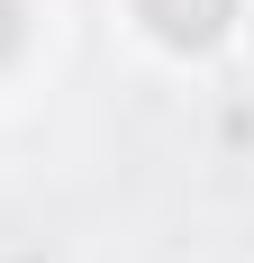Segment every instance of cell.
Masks as SVG:
<instances>
[{
	"label": "cell",
	"instance_id": "6da1fadb",
	"mask_svg": "<svg viewBox=\"0 0 254 263\" xmlns=\"http://www.w3.org/2000/svg\"><path fill=\"white\" fill-rule=\"evenodd\" d=\"M136 18H146L173 54H200V46H218L236 27V0H136Z\"/></svg>",
	"mask_w": 254,
	"mask_h": 263
},
{
	"label": "cell",
	"instance_id": "7a4b0ae2",
	"mask_svg": "<svg viewBox=\"0 0 254 263\" xmlns=\"http://www.w3.org/2000/svg\"><path fill=\"white\" fill-rule=\"evenodd\" d=\"M19 36H27V18H19V0H0V64L19 54Z\"/></svg>",
	"mask_w": 254,
	"mask_h": 263
}]
</instances>
